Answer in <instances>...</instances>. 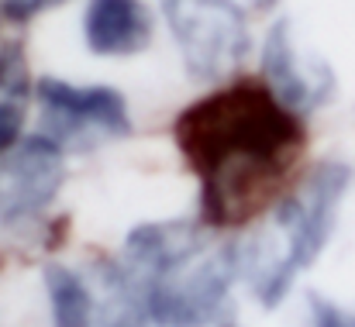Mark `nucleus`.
<instances>
[{
  "label": "nucleus",
  "mask_w": 355,
  "mask_h": 327,
  "mask_svg": "<svg viewBox=\"0 0 355 327\" xmlns=\"http://www.w3.org/2000/svg\"><path fill=\"white\" fill-rule=\"evenodd\" d=\"M173 138L200 183L197 220L211 231L241 227L283 197L307 127L266 83H228L173 121Z\"/></svg>",
  "instance_id": "1"
},
{
  "label": "nucleus",
  "mask_w": 355,
  "mask_h": 327,
  "mask_svg": "<svg viewBox=\"0 0 355 327\" xmlns=\"http://www.w3.org/2000/svg\"><path fill=\"white\" fill-rule=\"evenodd\" d=\"M121 265L141 293L152 327H207L228 303L238 276V245H225L200 220L138 224Z\"/></svg>",
  "instance_id": "2"
},
{
  "label": "nucleus",
  "mask_w": 355,
  "mask_h": 327,
  "mask_svg": "<svg viewBox=\"0 0 355 327\" xmlns=\"http://www.w3.org/2000/svg\"><path fill=\"white\" fill-rule=\"evenodd\" d=\"M352 186V169L345 162H321L290 193H283L269 220L238 245V272L245 276L252 297L269 310L276 307L297 276L318 262L328 238L335 234L342 200Z\"/></svg>",
  "instance_id": "3"
},
{
  "label": "nucleus",
  "mask_w": 355,
  "mask_h": 327,
  "mask_svg": "<svg viewBox=\"0 0 355 327\" xmlns=\"http://www.w3.org/2000/svg\"><path fill=\"white\" fill-rule=\"evenodd\" d=\"M183 69L197 83H221L252 48L248 14L238 0H162Z\"/></svg>",
  "instance_id": "4"
},
{
  "label": "nucleus",
  "mask_w": 355,
  "mask_h": 327,
  "mask_svg": "<svg viewBox=\"0 0 355 327\" xmlns=\"http://www.w3.org/2000/svg\"><path fill=\"white\" fill-rule=\"evenodd\" d=\"M35 100L42 107V131L62 152L97 148L131 134L128 100L114 87H76L69 80H38Z\"/></svg>",
  "instance_id": "5"
},
{
  "label": "nucleus",
  "mask_w": 355,
  "mask_h": 327,
  "mask_svg": "<svg viewBox=\"0 0 355 327\" xmlns=\"http://www.w3.org/2000/svg\"><path fill=\"white\" fill-rule=\"evenodd\" d=\"M66 183V152L45 138H21L0 155V224L17 227L38 220Z\"/></svg>",
  "instance_id": "6"
},
{
  "label": "nucleus",
  "mask_w": 355,
  "mask_h": 327,
  "mask_svg": "<svg viewBox=\"0 0 355 327\" xmlns=\"http://www.w3.org/2000/svg\"><path fill=\"white\" fill-rule=\"evenodd\" d=\"M262 83L266 90L293 114L307 117L321 110L338 90L335 69L321 59L300 48L293 24L283 17L269 28L262 45Z\"/></svg>",
  "instance_id": "7"
},
{
  "label": "nucleus",
  "mask_w": 355,
  "mask_h": 327,
  "mask_svg": "<svg viewBox=\"0 0 355 327\" xmlns=\"http://www.w3.org/2000/svg\"><path fill=\"white\" fill-rule=\"evenodd\" d=\"M152 14L141 0H87L83 42L101 59H128L148 48Z\"/></svg>",
  "instance_id": "8"
},
{
  "label": "nucleus",
  "mask_w": 355,
  "mask_h": 327,
  "mask_svg": "<svg viewBox=\"0 0 355 327\" xmlns=\"http://www.w3.org/2000/svg\"><path fill=\"white\" fill-rule=\"evenodd\" d=\"M31 104V73L17 42L0 48V155L21 141Z\"/></svg>",
  "instance_id": "9"
},
{
  "label": "nucleus",
  "mask_w": 355,
  "mask_h": 327,
  "mask_svg": "<svg viewBox=\"0 0 355 327\" xmlns=\"http://www.w3.org/2000/svg\"><path fill=\"white\" fill-rule=\"evenodd\" d=\"M45 293H49L52 327H94L97 297H94L90 276H80L76 269H66V265H49Z\"/></svg>",
  "instance_id": "10"
},
{
  "label": "nucleus",
  "mask_w": 355,
  "mask_h": 327,
  "mask_svg": "<svg viewBox=\"0 0 355 327\" xmlns=\"http://www.w3.org/2000/svg\"><path fill=\"white\" fill-rule=\"evenodd\" d=\"M311 303V327H355V307H345L338 300H328L321 293L307 297Z\"/></svg>",
  "instance_id": "11"
},
{
  "label": "nucleus",
  "mask_w": 355,
  "mask_h": 327,
  "mask_svg": "<svg viewBox=\"0 0 355 327\" xmlns=\"http://www.w3.org/2000/svg\"><path fill=\"white\" fill-rule=\"evenodd\" d=\"M62 3H69V0H0V14L10 24H28V21H35L45 10L62 7Z\"/></svg>",
  "instance_id": "12"
},
{
  "label": "nucleus",
  "mask_w": 355,
  "mask_h": 327,
  "mask_svg": "<svg viewBox=\"0 0 355 327\" xmlns=\"http://www.w3.org/2000/svg\"><path fill=\"white\" fill-rule=\"evenodd\" d=\"M276 3H279V0H252V7H255V10H272Z\"/></svg>",
  "instance_id": "13"
},
{
  "label": "nucleus",
  "mask_w": 355,
  "mask_h": 327,
  "mask_svg": "<svg viewBox=\"0 0 355 327\" xmlns=\"http://www.w3.org/2000/svg\"><path fill=\"white\" fill-rule=\"evenodd\" d=\"M225 327H232V324H225Z\"/></svg>",
  "instance_id": "14"
}]
</instances>
